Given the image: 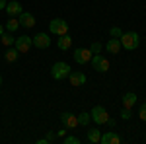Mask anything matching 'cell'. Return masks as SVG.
Listing matches in <instances>:
<instances>
[{"label": "cell", "instance_id": "obj_3", "mask_svg": "<svg viewBox=\"0 0 146 144\" xmlns=\"http://www.w3.org/2000/svg\"><path fill=\"white\" fill-rule=\"evenodd\" d=\"M68 74H70V66L66 62H55L51 68V76L55 80H64V78H68Z\"/></svg>", "mask_w": 146, "mask_h": 144}, {"label": "cell", "instance_id": "obj_21", "mask_svg": "<svg viewBox=\"0 0 146 144\" xmlns=\"http://www.w3.org/2000/svg\"><path fill=\"white\" fill-rule=\"evenodd\" d=\"M90 121H92L90 113H80V115H78V125H80V127H88Z\"/></svg>", "mask_w": 146, "mask_h": 144}, {"label": "cell", "instance_id": "obj_17", "mask_svg": "<svg viewBox=\"0 0 146 144\" xmlns=\"http://www.w3.org/2000/svg\"><path fill=\"white\" fill-rule=\"evenodd\" d=\"M18 56H20V51H18V49H14V47H8V49H6V53H4V58H6L8 62H16V60H18Z\"/></svg>", "mask_w": 146, "mask_h": 144}, {"label": "cell", "instance_id": "obj_18", "mask_svg": "<svg viewBox=\"0 0 146 144\" xmlns=\"http://www.w3.org/2000/svg\"><path fill=\"white\" fill-rule=\"evenodd\" d=\"M100 138H101V131L100 129H90V131H88V140H90L92 144H98Z\"/></svg>", "mask_w": 146, "mask_h": 144}, {"label": "cell", "instance_id": "obj_12", "mask_svg": "<svg viewBox=\"0 0 146 144\" xmlns=\"http://www.w3.org/2000/svg\"><path fill=\"white\" fill-rule=\"evenodd\" d=\"M100 142L101 144H121V136H119L117 133H113V131H109V133L101 134Z\"/></svg>", "mask_w": 146, "mask_h": 144}, {"label": "cell", "instance_id": "obj_13", "mask_svg": "<svg viewBox=\"0 0 146 144\" xmlns=\"http://www.w3.org/2000/svg\"><path fill=\"white\" fill-rule=\"evenodd\" d=\"M18 20H20V25H22V27H27V29L35 25V18L29 12H22V14L18 16Z\"/></svg>", "mask_w": 146, "mask_h": 144}, {"label": "cell", "instance_id": "obj_26", "mask_svg": "<svg viewBox=\"0 0 146 144\" xmlns=\"http://www.w3.org/2000/svg\"><path fill=\"white\" fill-rule=\"evenodd\" d=\"M131 117H133L131 109H125V107H123V111H121V119H131Z\"/></svg>", "mask_w": 146, "mask_h": 144}, {"label": "cell", "instance_id": "obj_2", "mask_svg": "<svg viewBox=\"0 0 146 144\" xmlns=\"http://www.w3.org/2000/svg\"><path fill=\"white\" fill-rule=\"evenodd\" d=\"M90 117L94 119L96 125H107V123H109V113L105 111V107H101V105H96V107L92 109Z\"/></svg>", "mask_w": 146, "mask_h": 144}, {"label": "cell", "instance_id": "obj_14", "mask_svg": "<svg viewBox=\"0 0 146 144\" xmlns=\"http://www.w3.org/2000/svg\"><path fill=\"white\" fill-rule=\"evenodd\" d=\"M105 49H107V53H111V55H117V53H121V41H119V37H111L107 45H105Z\"/></svg>", "mask_w": 146, "mask_h": 144}, {"label": "cell", "instance_id": "obj_29", "mask_svg": "<svg viewBox=\"0 0 146 144\" xmlns=\"http://www.w3.org/2000/svg\"><path fill=\"white\" fill-rule=\"evenodd\" d=\"M4 29H6V27H4V25H2V23H0V35L4 33Z\"/></svg>", "mask_w": 146, "mask_h": 144}, {"label": "cell", "instance_id": "obj_4", "mask_svg": "<svg viewBox=\"0 0 146 144\" xmlns=\"http://www.w3.org/2000/svg\"><path fill=\"white\" fill-rule=\"evenodd\" d=\"M49 31L53 35H66L68 33V23L64 20H60V18H55V20H51V23H49Z\"/></svg>", "mask_w": 146, "mask_h": 144}, {"label": "cell", "instance_id": "obj_22", "mask_svg": "<svg viewBox=\"0 0 146 144\" xmlns=\"http://www.w3.org/2000/svg\"><path fill=\"white\" fill-rule=\"evenodd\" d=\"M62 142L64 144H80V138L78 136H66V138H62Z\"/></svg>", "mask_w": 146, "mask_h": 144}, {"label": "cell", "instance_id": "obj_15", "mask_svg": "<svg viewBox=\"0 0 146 144\" xmlns=\"http://www.w3.org/2000/svg\"><path fill=\"white\" fill-rule=\"evenodd\" d=\"M56 45H58V49L60 51H68L70 49V45H72V37L70 35H58V41H56Z\"/></svg>", "mask_w": 146, "mask_h": 144}, {"label": "cell", "instance_id": "obj_27", "mask_svg": "<svg viewBox=\"0 0 146 144\" xmlns=\"http://www.w3.org/2000/svg\"><path fill=\"white\" fill-rule=\"evenodd\" d=\"M53 140H55V134H53V133H49V134L45 136V142H53Z\"/></svg>", "mask_w": 146, "mask_h": 144}, {"label": "cell", "instance_id": "obj_8", "mask_svg": "<svg viewBox=\"0 0 146 144\" xmlns=\"http://www.w3.org/2000/svg\"><path fill=\"white\" fill-rule=\"evenodd\" d=\"M60 123H62V127H66V129H76V127H78V117L72 115V113H62V115H60Z\"/></svg>", "mask_w": 146, "mask_h": 144}, {"label": "cell", "instance_id": "obj_5", "mask_svg": "<svg viewBox=\"0 0 146 144\" xmlns=\"http://www.w3.org/2000/svg\"><path fill=\"white\" fill-rule=\"evenodd\" d=\"M90 62H92V66L96 68L98 72H107V70H109V60H107V58H105L103 55H100V53L92 56Z\"/></svg>", "mask_w": 146, "mask_h": 144}, {"label": "cell", "instance_id": "obj_16", "mask_svg": "<svg viewBox=\"0 0 146 144\" xmlns=\"http://www.w3.org/2000/svg\"><path fill=\"white\" fill-rule=\"evenodd\" d=\"M135 103H136V94L129 92V94H125V96H123V107H125V109H133Z\"/></svg>", "mask_w": 146, "mask_h": 144}, {"label": "cell", "instance_id": "obj_19", "mask_svg": "<svg viewBox=\"0 0 146 144\" xmlns=\"http://www.w3.org/2000/svg\"><path fill=\"white\" fill-rule=\"evenodd\" d=\"M0 41H2V45H4V47H12V45L16 43V37L8 31V33H2V35H0Z\"/></svg>", "mask_w": 146, "mask_h": 144}, {"label": "cell", "instance_id": "obj_30", "mask_svg": "<svg viewBox=\"0 0 146 144\" xmlns=\"http://www.w3.org/2000/svg\"><path fill=\"white\" fill-rule=\"evenodd\" d=\"M0 86H2V76H0Z\"/></svg>", "mask_w": 146, "mask_h": 144}, {"label": "cell", "instance_id": "obj_10", "mask_svg": "<svg viewBox=\"0 0 146 144\" xmlns=\"http://www.w3.org/2000/svg\"><path fill=\"white\" fill-rule=\"evenodd\" d=\"M4 10H6V14H8L10 18H16V16H20L23 12V8H22V4H20L18 0H14V2H8V4H6Z\"/></svg>", "mask_w": 146, "mask_h": 144}, {"label": "cell", "instance_id": "obj_25", "mask_svg": "<svg viewBox=\"0 0 146 144\" xmlns=\"http://www.w3.org/2000/svg\"><path fill=\"white\" fill-rule=\"evenodd\" d=\"M109 35H111V37H121V35H123V31H121L119 27H111V31H109Z\"/></svg>", "mask_w": 146, "mask_h": 144}, {"label": "cell", "instance_id": "obj_6", "mask_svg": "<svg viewBox=\"0 0 146 144\" xmlns=\"http://www.w3.org/2000/svg\"><path fill=\"white\" fill-rule=\"evenodd\" d=\"M16 49L20 53H29L31 51V45H33V39L29 35H22V37H16Z\"/></svg>", "mask_w": 146, "mask_h": 144}, {"label": "cell", "instance_id": "obj_28", "mask_svg": "<svg viewBox=\"0 0 146 144\" xmlns=\"http://www.w3.org/2000/svg\"><path fill=\"white\" fill-rule=\"evenodd\" d=\"M6 4H8L6 0H0V10H4V8H6Z\"/></svg>", "mask_w": 146, "mask_h": 144}, {"label": "cell", "instance_id": "obj_24", "mask_svg": "<svg viewBox=\"0 0 146 144\" xmlns=\"http://www.w3.org/2000/svg\"><path fill=\"white\" fill-rule=\"evenodd\" d=\"M138 117H140V121H146V103L140 105V109H138Z\"/></svg>", "mask_w": 146, "mask_h": 144}, {"label": "cell", "instance_id": "obj_1", "mask_svg": "<svg viewBox=\"0 0 146 144\" xmlns=\"http://www.w3.org/2000/svg\"><path fill=\"white\" fill-rule=\"evenodd\" d=\"M119 41H121V47L127 49V51H136L138 47H140V37L136 31H127L119 37Z\"/></svg>", "mask_w": 146, "mask_h": 144}, {"label": "cell", "instance_id": "obj_11", "mask_svg": "<svg viewBox=\"0 0 146 144\" xmlns=\"http://www.w3.org/2000/svg\"><path fill=\"white\" fill-rule=\"evenodd\" d=\"M68 82H70L72 86H84V84H86V74H84V72H78V70H76V72L70 70Z\"/></svg>", "mask_w": 146, "mask_h": 144}, {"label": "cell", "instance_id": "obj_23", "mask_svg": "<svg viewBox=\"0 0 146 144\" xmlns=\"http://www.w3.org/2000/svg\"><path fill=\"white\" fill-rule=\"evenodd\" d=\"M90 51L94 53V55H98V53L101 51V43H100V41H94V43H92V47H90Z\"/></svg>", "mask_w": 146, "mask_h": 144}, {"label": "cell", "instance_id": "obj_20", "mask_svg": "<svg viewBox=\"0 0 146 144\" xmlns=\"http://www.w3.org/2000/svg\"><path fill=\"white\" fill-rule=\"evenodd\" d=\"M4 27H6V29H8L10 33H14V31H16L18 27H20V20H16V18H10V20L6 22V25H4Z\"/></svg>", "mask_w": 146, "mask_h": 144}, {"label": "cell", "instance_id": "obj_7", "mask_svg": "<svg viewBox=\"0 0 146 144\" xmlns=\"http://www.w3.org/2000/svg\"><path fill=\"white\" fill-rule=\"evenodd\" d=\"M72 56H74V60H76L78 64H88V62L92 60V56H94V53H92L90 49H82V47H80V49L74 51Z\"/></svg>", "mask_w": 146, "mask_h": 144}, {"label": "cell", "instance_id": "obj_9", "mask_svg": "<svg viewBox=\"0 0 146 144\" xmlns=\"http://www.w3.org/2000/svg\"><path fill=\"white\" fill-rule=\"evenodd\" d=\"M49 45H51V37L47 33H37L33 37V47L37 49H49Z\"/></svg>", "mask_w": 146, "mask_h": 144}]
</instances>
